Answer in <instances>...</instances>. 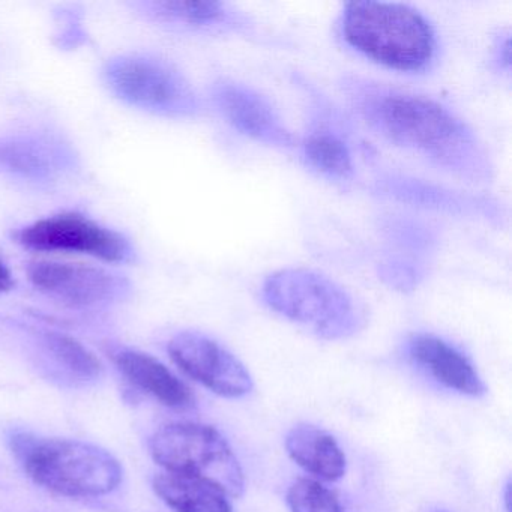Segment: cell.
Listing matches in <instances>:
<instances>
[{
  "label": "cell",
  "mask_w": 512,
  "mask_h": 512,
  "mask_svg": "<svg viewBox=\"0 0 512 512\" xmlns=\"http://www.w3.org/2000/svg\"><path fill=\"white\" fill-rule=\"evenodd\" d=\"M340 88L353 112L386 142L469 184L493 181L487 146L449 107L356 74L341 77Z\"/></svg>",
  "instance_id": "obj_1"
},
{
  "label": "cell",
  "mask_w": 512,
  "mask_h": 512,
  "mask_svg": "<svg viewBox=\"0 0 512 512\" xmlns=\"http://www.w3.org/2000/svg\"><path fill=\"white\" fill-rule=\"evenodd\" d=\"M337 34L355 55L401 74L427 73L439 59L436 28L407 4L349 2L338 16Z\"/></svg>",
  "instance_id": "obj_2"
},
{
  "label": "cell",
  "mask_w": 512,
  "mask_h": 512,
  "mask_svg": "<svg viewBox=\"0 0 512 512\" xmlns=\"http://www.w3.org/2000/svg\"><path fill=\"white\" fill-rule=\"evenodd\" d=\"M11 451L35 484L61 496H106L124 475L109 451L82 440L17 433Z\"/></svg>",
  "instance_id": "obj_3"
},
{
  "label": "cell",
  "mask_w": 512,
  "mask_h": 512,
  "mask_svg": "<svg viewBox=\"0 0 512 512\" xmlns=\"http://www.w3.org/2000/svg\"><path fill=\"white\" fill-rule=\"evenodd\" d=\"M260 295L272 311L325 340H346L364 328L365 313L355 296L313 269L272 272Z\"/></svg>",
  "instance_id": "obj_4"
},
{
  "label": "cell",
  "mask_w": 512,
  "mask_h": 512,
  "mask_svg": "<svg viewBox=\"0 0 512 512\" xmlns=\"http://www.w3.org/2000/svg\"><path fill=\"white\" fill-rule=\"evenodd\" d=\"M101 80L116 100L149 115L193 119L205 112L202 95L184 71L155 53L130 52L107 59Z\"/></svg>",
  "instance_id": "obj_5"
},
{
  "label": "cell",
  "mask_w": 512,
  "mask_h": 512,
  "mask_svg": "<svg viewBox=\"0 0 512 512\" xmlns=\"http://www.w3.org/2000/svg\"><path fill=\"white\" fill-rule=\"evenodd\" d=\"M149 451L164 472L211 479L230 497L244 494V470L227 440L211 425L199 422L163 425L149 440Z\"/></svg>",
  "instance_id": "obj_6"
},
{
  "label": "cell",
  "mask_w": 512,
  "mask_h": 512,
  "mask_svg": "<svg viewBox=\"0 0 512 512\" xmlns=\"http://www.w3.org/2000/svg\"><path fill=\"white\" fill-rule=\"evenodd\" d=\"M74 143L50 127L0 134V178L32 188H53L82 170Z\"/></svg>",
  "instance_id": "obj_7"
},
{
  "label": "cell",
  "mask_w": 512,
  "mask_h": 512,
  "mask_svg": "<svg viewBox=\"0 0 512 512\" xmlns=\"http://www.w3.org/2000/svg\"><path fill=\"white\" fill-rule=\"evenodd\" d=\"M13 241L26 250L82 254L118 265L137 260L136 247L127 235L76 211L59 212L20 227L13 232Z\"/></svg>",
  "instance_id": "obj_8"
},
{
  "label": "cell",
  "mask_w": 512,
  "mask_h": 512,
  "mask_svg": "<svg viewBox=\"0 0 512 512\" xmlns=\"http://www.w3.org/2000/svg\"><path fill=\"white\" fill-rule=\"evenodd\" d=\"M26 272L35 289L76 310L112 307L125 301L133 292V284L125 275L101 266L34 260Z\"/></svg>",
  "instance_id": "obj_9"
},
{
  "label": "cell",
  "mask_w": 512,
  "mask_h": 512,
  "mask_svg": "<svg viewBox=\"0 0 512 512\" xmlns=\"http://www.w3.org/2000/svg\"><path fill=\"white\" fill-rule=\"evenodd\" d=\"M128 7L145 22L173 34L199 37L259 35L256 20L236 5L217 0H136Z\"/></svg>",
  "instance_id": "obj_10"
},
{
  "label": "cell",
  "mask_w": 512,
  "mask_h": 512,
  "mask_svg": "<svg viewBox=\"0 0 512 512\" xmlns=\"http://www.w3.org/2000/svg\"><path fill=\"white\" fill-rule=\"evenodd\" d=\"M208 97L221 119L242 136L281 151L298 146L299 139L280 110L253 86L230 77H220L209 86Z\"/></svg>",
  "instance_id": "obj_11"
},
{
  "label": "cell",
  "mask_w": 512,
  "mask_h": 512,
  "mask_svg": "<svg viewBox=\"0 0 512 512\" xmlns=\"http://www.w3.org/2000/svg\"><path fill=\"white\" fill-rule=\"evenodd\" d=\"M170 358L191 379L224 398L250 394L253 379L245 365L214 338L182 331L169 341Z\"/></svg>",
  "instance_id": "obj_12"
},
{
  "label": "cell",
  "mask_w": 512,
  "mask_h": 512,
  "mask_svg": "<svg viewBox=\"0 0 512 512\" xmlns=\"http://www.w3.org/2000/svg\"><path fill=\"white\" fill-rule=\"evenodd\" d=\"M373 191L383 199L425 211L440 212L454 217L482 218L491 223H499L502 220V209L494 200L451 190L415 176L386 173L374 181Z\"/></svg>",
  "instance_id": "obj_13"
},
{
  "label": "cell",
  "mask_w": 512,
  "mask_h": 512,
  "mask_svg": "<svg viewBox=\"0 0 512 512\" xmlns=\"http://www.w3.org/2000/svg\"><path fill=\"white\" fill-rule=\"evenodd\" d=\"M302 163L320 178L334 184H349L355 179L356 164L347 131L332 113L314 109L307 133L298 140Z\"/></svg>",
  "instance_id": "obj_14"
},
{
  "label": "cell",
  "mask_w": 512,
  "mask_h": 512,
  "mask_svg": "<svg viewBox=\"0 0 512 512\" xmlns=\"http://www.w3.org/2000/svg\"><path fill=\"white\" fill-rule=\"evenodd\" d=\"M409 358L440 385L467 397H482L485 385L470 359L457 347L433 334H413L407 340Z\"/></svg>",
  "instance_id": "obj_15"
},
{
  "label": "cell",
  "mask_w": 512,
  "mask_h": 512,
  "mask_svg": "<svg viewBox=\"0 0 512 512\" xmlns=\"http://www.w3.org/2000/svg\"><path fill=\"white\" fill-rule=\"evenodd\" d=\"M121 373L137 388L172 409H188L194 404L191 389L163 362L148 353L119 349L113 355Z\"/></svg>",
  "instance_id": "obj_16"
},
{
  "label": "cell",
  "mask_w": 512,
  "mask_h": 512,
  "mask_svg": "<svg viewBox=\"0 0 512 512\" xmlns=\"http://www.w3.org/2000/svg\"><path fill=\"white\" fill-rule=\"evenodd\" d=\"M287 454L317 481L335 482L346 475V455L334 436L311 424H299L287 433Z\"/></svg>",
  "instance_id": "obj_17"
},
{
  "label": "cell",
  "mask_w": 512,
  "mask_h": 512,
  "mask_svg": "<svg viewBox=\"0 0 512 512\" xmlns=\"http://www.w3.org/2000/svg\"><path fill=\"white\" fill-rule=\"evenodd\" d=\"M152 487L173 512H233L229 494L203 476L161 472Z\"/></svg>",
  "instance_id": "obj_18"
},
{
  "label": "cell",
  "mask_w": 512,
  "mask_h": 512,
  "mask_svg": "<svg viewBox=\"0 0 512 512\" xmlns=\"http://www.w3.org/2000/svg\"><path fill=\"white\" fill-rule=\"evenodd\" d=\"M386 241L406 257L421 260L430 256L439 244L436 230L418 218L409 215H389L380 223Z\"/></svg>",
  "instance_id": "obj_19"
},
{
  "label": "cell",
  "mask_w": 512,
  "mask_h": 512,
  "mask_svg": "<svg viewBox=\"0 0 512 512\" xmlns=\"http://www.w3.org/2000/svg\"><path fill=\"white\" fill-rule=\"evenodd\" d=\"M44 341L53 356L71 373L82 379H95L100 376V359L76 338L59 334V332H49L44 337Z\"/></svg>",
  "instance_id": "obj_20"
},
{
  "label": "cell",
  "mask_w": 512,
  "mask_h": 512,
  "mask_svg": "<svg viewBox=\"0 0 512 512\" xmlns=\"http://www.w3.org/2000/svg\"><path fill=\"white\" fill-rule=\"evenodd\" d=\"M290 512H346L340 497L313 478H299L287 491Z\"/></svg>",
  "instance_id": "obj_21"
},
{
  "label": "cell",
  "mask_w": 512,
  "mask_h": 512,
  "mask_svg": "<svg viewBox=\"0 0 512 512\" xmlns=\"http://www.w3.org/2000/svg\"><path fill=\"white\" fill-rule=\"evenodd\" d=\"M428 268L422 260L397 254L379 263V275L383 283L401 292L416 289L427 277Z\"/></svg>",
  "instance_id": "obj_22"
},
{
  "label": "cell",
  "mask_w": 512,
  "mask_h": 512,
  "mask_svg": "<svg viewBox=\"0 0 512 512\" xmlns=\"http://www.w3.org/2000/svg\"><path fill=\"white\" fill-rule=\"evenodd\" d=\"M490 64L497 74L509 79L511 77V31L500 29L494 35L490 46Z\"/></svg>",
  "instance_id": "obj_23"
},
{
  "label": "cell",
  "mask_w": 512,
  "mask_h": 512,
  "mask_svg": "<svg viewBox=\"0 0 512 512\" xmlns=\"http://www.w3.org/2000/svg\"><path fill=\"white\" fill-rule=\"evenodd\" d=\"M56 38L59 40V46L67 49H76L88 41L79 14L70 11L61 17V31Z\"/></svg>",
  "instance_id": "obj_24"
},
{
  "label": "cell",
  "mask_w": 512,
  "mask_h": 512,
  "mask_svg": "<svg viewBox=\"0 0 512 512\" xmlns=\"http://www.w3.org/2000/svg\"><path fill=\"white\" fill-rule=\"evenodd\" d=\"M14 286H16V280H14L13 272L4 257L0 256V295L11 292Z\"/></svg>",
  "instance_id": "obj_25"
},
{
  "label": "cell",
  "mask_w": 512,
  "mask_h": 512,
  "mask_svg": "<svg viewBox=\"0 0 512 512\" xmlns=\"http://www.w3.org/2000/svg\"><path fill=\"white\" fill-rule=\"evenodd\" d=\"M433 512H448V511H433Z\"/></svg>",
  "instance_id": "obj_26"
}]
</instances>
